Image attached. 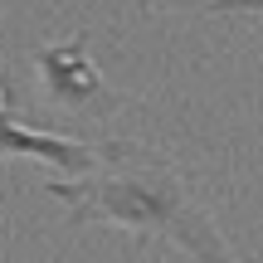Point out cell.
Wrapping results in <instances>:
<instances>
[{"label":"cell","instance_id":"1","mask_svg":"<svg viewBox=\"0 0 263 263\" xmlns=\"http://www.w3.org/2000/svg\"><path fill=\"white\" fill-rule=\"evenodd\" d=\"M49 200L68 210V224H117L137 239H171L195 263H258L219 234L210 205L190 190L185 171L156 146L107 137L93 146V171L73 180H44Z\"/></svg>","mask_w":263,"mask_h":263},{"label":"cell","instance_id":"2","mask_svg":"<svg viewBox=\"0 0 263 263\" xmlns=\"http://www.w3.org/2000/svg\"><path fill=\"white\" fill-rule=\"evenodd\" d=\"M44 93L54 98L59 107H73V112H112L122 98L107 88L98 59L88 54V34H73V39H59V44H39L29 54Z\"/></svg>","mask_w":263,"mask_h":263},{"label":"cell","instance_id":"3","mask_svg":"<svg viewBox=\"0 0 263 263\" xmlns=\"http://www.w3.org/2000/svg\"><path fill=\"white\" fill-rule=\"evenodd\" d=\"M0 156H25V161H44L49 171H64V180L88 176L93 171V146L73 132H44L20 122L15 112H0Z\"/></svg>","mask_w":263,"mask_h":263},{"label":"cell","instance_id":"4","mask_svg":"<svg viewBox=\"0 0 263 263\" xmlns=\"http://www.w3.org/2000/svg\"><path fill=\"white\" fill-rule=\"evenodd\" d=\"M166 10H185V15H263V0H171Z\"/></svg>","mask_w":263,"mask_h":263},{"label":"cell","instance_id":"5","mask_svg":"<svg viewBox=\"0 0 263 263\" xmlns=\"http://www.w3.org/2000/svg\"><path fill=\"white\" fill-rule=\"evenodd\" d=\"M0 112H15V98L5 93V83H0Z\"/></svg>","mask_w":263,"mask_h":263},{"label":"cell","instance_id":"6","mask_svg":"<svg viewBox=\"0 0 263 263\" xmlns=\"http://www.w3.org/2000/svg\"><path fill=\"white\" fill-rule=\"evenodd\" d=\"M137 258H141V239H137L132 249H127V258H122V263H137Z\"/></svg>","mask_w":263,"mask_h":263}]
</instances>
